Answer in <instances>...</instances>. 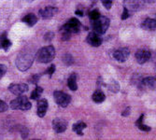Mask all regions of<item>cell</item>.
Listing matches in <instances>:
<instances>
[{
	"mask_svg": "<svg viewBox=\"0 0 156 140\" xmlns=\"http://www.w3.org/2000/svg\"><path fill=\"white\" fill-rule=\"evenodd\" d=\"M34 62V56L30 52H21L16 59V66L20 71H26L28 70Z\"/></svg>",
	"mask_w": 156,
	"mask_h": 140,
	"instance_id": "6da1fadb",
	"label": "cell"
},
{
	"mask_svg": "<svg viewBox=\"0 0 156 140\" xmlns=\"http://www.w3.org/2000/svg\"><path fill=\"white\" fill-rule=\"evenodd\" d=\"M55 57V49L52 46H46L41 48L37 53V60L39 63L47 64L51 62Z\"/></svg>",
	"mask_w": 156,
	"mask_h": 140,
	"instance_id": "7a4b0ae2",
	"label": "cell"
},
{
	"mask_svg": "<svg viewBox=\"0 0 156 140\" xmlns=\"http://www.w3.org/2000/svg\"><path fill=\"white\" fill-rule=\"evenodd\" d=\"M92 26L94 32L99 35H103L109 27V19L105 16H100L94 21H92Z\"/></svg>",
	"mask_w": 156,
	"mask_h": 140,
	"instance_id": "3957f363",
	"label": "cell"
},
{
	"mask_svg": "<svg viewBox=\"0 0 156 140\" xmlns=\"http://www.w3.org/2000/svg\"><path fill=\"white\" fill-rule=\"evenodd\" d=\"M10 108L15 110H29L31 108V103L26 96L23 94L18 95L17 98L10 102Z\"/></svg>",
	"mask_w": 156,
	"mask_h": 140,
	"instance_id": "277c9868",
	"label": "cell"
},
{
	"mask_svg": "<svg viewBox=\"0 0 156 140\" xmlns=\"http://www.w3.org/2000/svg\"><path fill=\"white\" fill-rule=\"evenodd\" d=\"M53 96L56 104L61 107H66L69 105L70 101H71V97L67 93L61 91H55L53 93Z\"/></svg>",
	"mask_w": 156,
	"mask_h": 140,
	"instance_id": "5b68a950",
	"label": "cell"
},
{
	"mask_svg": "<svg viewBox=\"0 0 156 140\" xmlns=\"http://www.w3.org/2000/svg\"><path fill=\"white\" fill-rule=\"evenodd\" d=\"M80 23L78 19L72 18L70 19L66 24L62 27V32H66L68 34H75L80 31Z\"/></svg>",
	"mask_w": 156,
	"mask_h": 140,
	"instance_id": "8992f818",
	"label": "cell"
},
{
	"mask_svg": "<svg viewBox=\"0 0 156 140\" xmlns=\"http://www.w3.org/2000/svg\"><path fill=\"white\" fill-rule=\"evenodd\" d=\"M144 1L143 0H124L123 5L124 8L128 10L129 12L131 11H138L144 6Z\"/></svg>",
	"mask_w": 156,
	"mask_h": 140,
	"instance_id": "52a82bcc",
	"label": "cell"
},
{
	"mask_svg": "<svg viewBox=\"0 0 156 140\" xmlns=\"http://www.w3.org/2000/svg\"><path fill=\"white\" fill-rule=\"evenodd\" d=\"M129 55H130V50L128 48H121L114 51V53H113V57H114V59H116L118 62L123 63L128 59Z\"/></svg>",
	"mask_w": 156,
	"mask_h": 140,
	"instance_id": "ba28073f",
	"label": "cell"
},
{
	"mask_svg": "<svg viewBox=\"0 0 156 140\" xmlns=\"http://www.w3.org/2000/svg\"><path fill=\"white\" fill-rule=\"evenodd\" d=\"M9 90L13 94L21 95V94H23V93H24L25 92L28 91V85L25 83H19V84L13 83V84H10V85L9 86Z\"/></svg>",
	"mask_w": 156,
	"mask_h": 140,
	"instance_id": "9c48e42d",
	"label": "cell"
},
{
	"mask_svg": "<svg viewBox=\"0 0 156 140\" xmlns=\"http://www.w3.org/2000/svg\"><path fill=\"white\" fill-rule=\"evenodd\" d=\"M151 58V51L146 49H140L136 53V62L140 65L147 63Z\"/></svg>",
	"mask_w": 156,
	"mask_h": 140,
	"instance_id": "30bf717a",
	"label": "cell"
},
{
	"mask_svg": "<svg viewBox=\"0 0 156 140\" xmlns=\"http://www.w3.org/2000/svg\"><path fill=\"white\" fill-rule=\"evenodd\" d=\"M57 12H58V9L54 7H46L44 9H39L38 14L40 18L46 20V19H51V17L56 15Z\"/></svg>",
	"mask_w": 156,
	"mask_h": 140,
	"instance_id": "8fae6325",
	"label": "cell"
},
{
	"mask_svg": "<svg viewBox=\"0 0 156 140\" xmlns=\"http://www.w3.org/2000/svg\"><path fill=\"white\" fill-rule=\"evenodd\" d=\"M87 42H88V44H90L91 46L93 47H99L101 44H102V42H103V38L102 37L97 34L96 32H91L88 37H87Z\"/></svg>",
	"mask_w": 156,
	"mask_h": 140,
	"instance_id": "7c38bea8",
	"label": "cell"
},
{
	"mask_svg": "<svg viewBox=\"0 0 156 140\" xmlns=\"http://www.w3.org/2000/svg\"><path fill=\"white\" fill-rule=\"evenodd\" d=\"M66 127H67V122L63 119H55L52 121V128L55 133L61 134L66 130Z\"/></svg>",
	"mask_w": 156,
	"mask_h": 140,
	"instance_id": "4fadbf2b",
	"label": "cell"
},
{
	"mask_svg": "<svg viewBox=\"0 0 156 140\" xmlns=\"http://www.w3.org/2000/svg\"><path fill=\"white\" fill-rule=\"evenodd\" d=\"M48 110V102L46 99H38L37 102V116L43 118Z\"/></svg>",
	"mask_w": 156,
	"mask_h": 140,
	"instance_id": "5bb4252c",
	"label": "cell"
},
{
	"mask_svg": "<svg viewBox=\"0 0 156 140\" xmlns=\"http://www.w3.org/2000/svg\"><path fill=\"white\" fill-rule=\"evenodd\" d=\"M141 27L143 28L145 30H155V27H156V22L154 19H146L142 23H141Z\"/></svg>",
	"mask_w": 156,
	"mask_h": 140,
	"instance_id": "9a60e30c",
	"label": "cell"
},
{
	"mask_svg": "<svg viewBox=\"0 0 156 140\" xmlns=\"http://www.w3.org/2000/svg\"><path fill=\"white\" fill-rule=\"evenodd\" d=\"M11 47V41L7 38L6 33L0 36V49H3L4 51H8Z\"/></svg>",
	"mask_w": 156,
	"mask_h": 140,
	"instance_id": "2e32d148",
	"label": "cell"
},
{
	"mask_svg": "<svg viewBox=\"0 0 156 140\" xmlns=\"http://www.w3.org/2000/svg\"><path fill=\"white\" fill-rule=\"evenodd\" d=\"M22 21H23V23H25L27 25H29V26H34V25L37 23V18L36 17V15H34V14L29 13V14H27V15H25V16L22 19Z\"/></svg>",
	"mask_w": 156,
	"mask_h": 140,
	"instance_id": "e0dca14e",
	"label": "cell"
},
{
	"mask_svg": "<svg viewBox=\"0 0 156 140\" xmlns=\"http://www.w3.org/2000/svg\"><path fill=\"white\" fill-rule=\"evenodd\" d=\"M105 98H106L105 93L102 91H100V90H96L94 93L93 96H92L93 101L95 102V103H102L105 100Z\"/></svg>",
	"mask_w": 156,
	"mask_h": 140,
	"instance_id": "ac0fdd59",
	"label": "cell"
},
{
	"mask_svg": "<svg viewBox=\"0 0 156 140\" xmlns=\"http://www.w3.org/2000/svg\"><path fill=\"white\" fill-rule=\"evenodd\" d=\"M142 85L148 89L154 90L155 89V78L154 77H148L142 80Z\"/></svg>",
	"mask_w": 156,
	"mask_h": 140,
	"instance_id": "d6986e66",
	"label": "cell"
},
{
	"mask_svg": "<svg viewBox=\"0 0 156 140\" xmlns=\"http://www.w3.org/2000/svg\"><path fill=\"white\" fill-rule=\"evenodd\" d=\"M67 85L69 87L70 90L72 91H76L78 89V84H77V75L76 74H72L68 78V80H67Z\"/></svg>",
	"mask_w": 156,
	"mask_h": 140,
	"instance_id": "ffe728a7",
	"label": "cell"
},
{
	"mask_svg": "<svg viewBox=\"0 0 156 140\" xmlns=\"http://www.w3.org/2000/svg\"><path fill=\"white\" fill-rule=\"evenodd\" d=\"M86 123L83 121H79L75 124H73V131L76 132L80 135H83V129L86 128Z\"/></svg>",
	"mask_w": 156,
	"mask_h": 140,
	"instance_id": "44dd1931",
	"label": "cell"
},
{
	"mask_svg": "<svg viewBox=\"0 0 156 140\" xmlns=\"http://www.w3.org/2000/svg\"><path fill=\"white\" fill-rule=\"evenodd\" d=\"M143 119H144V115H141V117L136 121V125L137 126V128H139L141 131H143V132H150L151 131V127H149V126H147V125H145L143 123Z\"/></svg>",
	"mask_w": 156,
	"mask_h": 140,
	"instance_id": "7402d4cb",
	"label": "cell"
},
{
	"mask_svg": "<svg viewBox=\"0 0 156 140\" xmlns=\"http://www.w3.org/2000/svg\"><path fill=\"white\" fill-rule=\"evenodd\" d=\"M42 92H43V89H42L41 87H36V89L31 93V99L38 100L40 98V95H41Z\"/></svg>",
	"mask_w": 156,
	"mask_h": 140,
	"instance_id": "603a6c76",
	"label": "cell"
},
{
	"mask_svg": "<svg viewBox=\"0 0 156 140\" xmlns=\"http://www.w3.org/2000/svg\"><path fill=\"white\" fill-rule=\"evenodd\" d=\"M99 17H100V13H99V11L96 10V9L92 10V11L89 12V18L91 19V21H94Z\"/></svg>",
	"mask_w": 156,
	"mask_h": 140,
	"instance_id": "cb8c5ba5",
	"label": "cell"
},
{
	"mask_svg": "<svg viewBox=\"0 0 156 140\" xmlns=\"http://www.w3.org/2000/svg\"><path fill=\"white\" fill-rule=\"evenodd\" d=\"M108 88H109V90L111 91V92H113V93H117L118 91H119V84L116 82V81H113L111 84H109L108 85Z\"/></svg>",
	"mask_w": 156,
	"mask_h": 140,
	"instance_id": "d4e9b609",
	"label": "cell"
},
{
	"mask_svg": "<svg viewBox=\"0 0 156 140\" xmlns=\"http://www.w3.org/2000/svg\"><path fill=\"white\" fill-rule=\"evenodd\" d=\"M63 61L66 63V65H71L73 63V59H72V56L71 55H69V54H66L64 56V58H63Z\"/></svg>",
	"mask_w": 156,
	"mask_h": 140,
	"instance_id": "484cf974",
	"label": "cell"
},
{
	"mask_svg": "<svg viewBox=\"0 0 156 140\" xmlns=\"http://www.w3.org/2000/svg\"><path fill=\"white\" fill-rule=\"evenodd\" d=\"M102 5L107 9H110L112 7V2L113 0H101Z\"/></svg>",
	"mask_w": 156,
	"mask_h": 140,
	"instance_id": "4316f807",
	"label": "cell"
},
{
	"mask_svg": "<svg viewBox=\"0 0 156 140\" xmlns=\"http://www.w3.org/2000/svg\"><path fill=\"white\" fill-rule=\"evenodd\" d=\"M8 110V105L2 101V100H0V113H2V112H5Z\"/></svg>",
	"mask_w": 156,
	"mask_h": 140,
	"instance_id": "83f0119b",
	"label": "cell"
},
{
	"mask_svg": "<svg viewBox=\"0 0 156 140\" xmlns=\"http://www.w3.org/2000/svg\"><path fill=\"white\" fill-rule=\"evenodd\" d=\"M130 16V12L127 10L125 8H123V12H122V20H126Z\"/></svg>",
	"mask_w": 156,
	"mask_h": 140,
	"instance_id": "f1b7e54d",
	"label": "cell"
},
{
	"mask_svg": "<svg viewBox=\"0 0 156 140\" xmlns=\"http://www.w3.org/2000/svg\"><path fill=\"white\" fill-rule=\"evenodd\" d=\"M7 72V67L4 65H0V78L3 77Z\"/></svg>",
	"mask_w": 156,
	"mask_h": 140,
	"instance_id": "f546056e",
	"label": "cell"
},
{
	"mask_svg": "<svg viewBox=\"0 0 156 140\" xmlns=\"http://www.w3.org/2000/svg\"><path fill=\"white\" fill-rule=\"evenodd\" d=\"M54 72H55V65H51V66L47 69L46 74H49L50 76H51Z\"/></svg>",
	"mask_w": 156,
	"mask_h": 140,
	"instance_id": "4dcf8cb0",
	"label": "cell"
},
{
	"mask_svg": "<svg viewBox=\"0 0 156 140\" xmlns=\"http://www.w3.org/2000/svg\"><path fill=\"white\" fill-rule=\"evenodd\" d=\"M38 79H39V76L38 75H34L30 79H29V81L31 82V83H34V84H36L37 81H38Z\"/></svg>",
	"mask_w": 156,
	"mask_h": 140,
	"instance_id": "1f68e13d",
	"label": "cell"
},
{
	"mask_svg": "<svg viewBox=\"0 0 156 140\" xmlns=\"http://www.w3.org/2000/svg\"><path fill=\"white\" fill-rule=\"evenodd\" d=\"M52 37H53V34L50 32V33H48V34L45 35V39L48 40V41H50L51 39H52Z\"/></svg>",
	"mask_w": 156,
	"mask_h": 140,
	"instance_id": "d6a6232c",
	"label": "cell"
},
{
	"mask_svg": "<svg viewBox=\"0 0 156 140\" xmlns=\"http://www.w3.org/2000/svg\"><path fill=\"white\" fill-rule=\"evenodd\" d=\"M130 110H131V108L130 107H127L125 110H124V112H122V116H128V114L130 113Z\"/></svg>",
	"mask_w": 156,
	"mask_h": 140,
	"instance_id": "836d02e7",
	"label": "cell"
},
{
	"mask_svg": "<svg viewBox=\"0 0 156 140\" xmlns=\"http://www.w3.org/2000/svg\"><path fill=\"white\" fill-rule=\"evenodd\" d=\"M76 14H77V15H79V16H82V15H83L82 11H80V10H77V11H76Z\"/></svg>",
	"mask_w": 156,
	"mask_h": 140,
	"instance_id": "e575fe53",
	"label": "cell"
},
{
	"mask_svg": "<svg viewBox=\"0 0 156 140\" xmlns=\"http://www.w3.org/2000/svg\"><path fill=\"white\" fill-rule=\"evenodd\" d=\"M144 2H147V3H154L155 0H143Z\"/></svg>",
	"mask_w": 156,
	"mask_h": 140,
	"instance_id": "d590c367",
	"label": "cell"
},
{
	"mask_svg": "<svg viewBox=\"0 0 156 140\" xmlns=\"http://www.w3.org/2000/svg\"><path fill=\"white\" fill-rule=\"evenodd\" d=\"M28 2H33V1H35V0H27Z\"/></svg>",
	"mask_w": 156,
	"mask_h": 140,
	"instance_id": "8d00e7d4",
	"label": "cell"
}]
</instances>
